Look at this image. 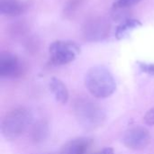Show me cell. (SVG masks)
<instances>
[{"instance_id": "cell-1", "label": "cell", "mask_w": 154, "mask_h": 154, "mask_svg": "<svg viewBox=\"0 0 154 154\" xmlns=\"http://www.w3.org/2000/svg\"><path fill=\"white\" fill-rule=\"evenodd\" d=\"M85 85L88 92L97 98H106L116 89L112 73L102 66L92 67L88 70L85 76Z\"/></svg>"}, {"instance_id": "cell-2", "label": "cell", "mask_w": 154, "mask_h": 154, "mask_svg": "<svg viewBox=\"0 0 154 154\" xmlns=\"http://www.w3.org/2000/svg\"><path fill=\"white\" fill-rule=\"evenodd\" d=\"M32 116L25 107H16L7 113L1 125V132L5 138L14 140L20 137L32 125Z\"/></svg>"}, {"instance_id": "cell-3", "label": "cell", "mask_w": 154, "mask_h": 154, "mask_svg": "<svg viewBox=\"0 0 154 154\" xmlns=\"http://www.w3.org/2000/svg\"><path fill=\"white\" fill-rule=\"evenodd\" d=\"M73 109L77 120L86 129H96L102 125L106 120V113L103 108L89 99H77Z\"/></svg>"}, {"instance_id": "cell-4", "label": "cell", "mask_w": 154, "mask_h": 154, "mask_svg": "<svg viewBox=\"0 0 154 154\" xmlns=\"http://www.w3.org/2000/svg\"><path fill=\"white\" fill-rule=\"evenodd\" d=\"M51 55V62L53 65L60 66L68 64L76 59L79 53V46L73 42L56 41L52 42L49 48Z\"/></svg>"}, {"instance_id": "cell-5", "label": "cell", "mask_w": 154, "mask_h": 154, "mask_svg": "<svg viewBox=\"0 0 154 154\" xmlns=\"http://www.w3.org/2000/svg\"><path fill=\"white\" fill-rule=\"evenodd\" d=\"M150 132L143 126H135L128 129L123 136L124 144L131 150L140 151L145 149L151 143Z\"/></svg>"}, {"instance_id": "cell-6", "label": "cell", "mask_w": 154, "mask_h": 154, "mask_svg": "<svg viewBox=\"0 0 154 154\" xmlns=\"http://www.w3.org/2000/svg\"><path fill=\"white\" fill-rule=\"evenodd\" d=\"M23 67L19 59L9 52L0 56V76L2 78H17L22 74Z\"/></svg>"}, {"instance_id": "cell-7", "label": "cell", "mask_w": 154, "mask_h": 154, "mask_svg": "<svg viewBox=\"0 0 154 154\" xmlns=\"http://www.w3.org/2000/svg\"><path fill=\"white\" fill-rule=\"evenodd\" d=\"M92 142L87 138H78L67 143L61 151V154H87L91 147Z\"/></svg>"}, {"instance_id": "cell-8", "label": "cell", "mask_w": 154, "mask_h": 154, "mask_svg": "<svg viewBox=\"0 0 154 154\" xmlns=\"http://www.w3.org/2000/svg\"><path fill=\"white\" fill-rule=\"evenodd\" d=\"M50 89L54 95L56 100L60 104H67L69 98V90L66 87V85L59 79L52 78L50 80L49 84Z\"/></svg>"}, {"instance_id": "cell-9", "label": "cell", "mask_w": 154, "mask_h": 154, "mask_svg": "<svg viewBox=\"0 0 154 154\" xmlns=\"http://www.w3.org/2000/svg\"><path fill=\"white\" fill-rule=\"evenodd\" d=\"M23 5L16 0H1L0 12L6 16H16L22 14Z\"/></svg>"}, {"instance_id": "cell-10", "label": "cell", "mask_w": 154, "mask_h": 154, "mask_svg": "<svg viewBox=\"0 0 154 154\" xmlns=\"http://www.w3.org/2000/svg\"><path fill=\"white\" fill-rule=\"evenodd\" d=\"M142 25V23L135 19H126L124 20V22L117 27L116 31V37L117 39H123L125 34H127L132 30L138 28Z\"/></svg>"}, {"instance_id": "cell-11", "label": "cell", "mask_w": 154, "mask_h": 154, "mask_svg": "<svg viewBox=\"0 0 154 154\" xmlns=\"http://www.w3.org/2000/svg\"><path fill=\"white\" fill-rule=\"evenodd\" d=\"M48 134V125L45 122L41 121L33 125L32 129V138L34 142H42Z\"/></svg>"}, {"instance_id": "cell-12", "label": "cell", "mask_w": 154, "mask_h": 154, "mask_svg": "<svg viewBox=\"0 0 154 154\" xmlns=\"http://www.w3.org/2000/svg\"><path fill=\"white\" fill-rule=\"evenodd\" d=\"M140 1L141 0H116V3L113 5V7L116 10L123 9V8H126V7L134 5L137 3H139Z\"/></svg>"}, {"instance_id": "cell-13", "label": "cell", "mask_w": 154, "mask_h": 154, "mask_svg": "<svg viewBox=\"0 0 154 154\" xmlns=\"http://www.w3.org/2000/svg\"><path fill=\"white\" fill-rule=\"evenodd\" d=\"M138 65L142 71H143L149 75H154V63L138 62Z\"/></svg>"}, {"instance_id": "cell-14", "label": "cell", "mask_w": 154, "mask_h": 154, "mask_svg": "<svg viewBox=\"0 0 154 154\" xmlns=\"http://www.w3.org/2000/svg\"><path fill=\"white\" fill-rule=\"evenodd\" d=\"M143 121L146 125L154 126V107L151 108L144 116Z\"/></svg>"}, {"instance_id": "cell-15", "label": "cell", "mask_w": 154, "mask_h": 154, "mask_svg": "<svg viewBox=\"0 0 154 154\" xmlns=\"http://www.w3.org/2000/svg\"><path fill=\"white\" fill-rule=\"evenodd\" d=\"M92 154H114V150L112 148H105L101 151H98L97 152H94Z\"/></svg>"}]
</instances>
